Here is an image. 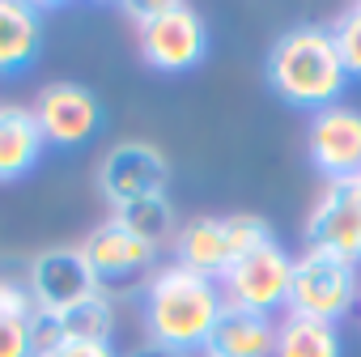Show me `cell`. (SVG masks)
<instances>
[{"instance_id": "6da1fadb", "label": "cell", "mask_w": 361, "mask_h": 357, "mask_svg": "<svg viewBox=\"0 0 361 357\" xmlns=\"http://www.w3.org/2000/svg\"><path fill=\"white\" fill-rule=\"evenodd\" d=\"M226 310L221 285L188 272L178 264H157L140 285V323L145 344H157L178 357H200L217 319Z\"/></svg>"}, {"instance_id": "7a4b0ae2", "label": "cell", "mask_w": 361, "mask_h": 357, "mask_svg": "<svg viewBox=\"0 0 361 357\" xmlns=\"http://www.w3.org/2000/svg\"><path fill=\"white\" fill-rule=\"evenodd\" d=\"M264 81L285 107L310 111V115L340 107L353 85L344 73V60L336 52L331 26H323V22H298L281 39H272V47L264 56Z\"/></svg>"}, {"instance_id": "3957f363", "label": "cell", "mask_w": 361, "mask_h": 357, "mask_svg": "<svg viewBox=\"0 0 361 357\" xmlns=\"http://www.w3.org/2000/svg\"><path fill=\"white\" fill-rule=\"evenodd\" d=\"M123 18L136 26L140 60L153 73L178 77L209 60L213 30L209 18L188 0H157V5H123Z\"/></svg>"}, {"instance_id": "277c9868", "label": "cell", "mask_w": 361, "mask_h": 357, "mask_svg": "<svg viewBox=\"0 0 361 357\" xmlns=\"http://www.w3.org/2000/svg\"><path fill=\"white\" fill-rule=\"evenodd\" d=\"M361 302V268L327 255V251H302L293 255V277H289V298L285 310L319 323H344Z\"/></svg>"}, {"instance_id": "5b68a950", "label": "cell", "mask_w": 361, "mask_h": 357, "mask_svg": "<svg viewBox=\"0 0 361 357\" xmlns=\"http://www.w3.org/2000/svg\"><path fill=\"white\" fill-rule=\"evenodd\" d=\"M94 188L111 213H123L149 196H166L170 157L149 140H119L94 166Z\"/></svg>"}, {"instance_id": "8992f818", "label": "cell", "mask_w": 361, "mask_h": 357, "mask_svg": "<svg viewBox=\"0 0 361 357\" xmlns=\"http://www.w3.org/2000/svg\"><path fill=\"white\" fill-rule=\"evenodd\" d=\"M30 115L47 140V149H81L102 132V98L81 85V81H47L35 102Z\"/></svg>"}, {"instance_id": "52a82bcc", "label": "cell", "mask_w": 361, "mask_h": 357, "mask_svg": "<svg viewBox=\"0 0 361 357\" xmlns=\"http://www.w3.org/2000/svg\"><path fill=\"white\" fill-rule=\"evenodd\" d=\"M289 277H293V255L281 243H268V247H255V251L230 260V268L221 272L217 285H221L226 306L272 315L289 298Z\"/></svg>"}, {"instance_id": "ba28073f", "label": "cell", "mask_w": 361, "mask_h": 357, "mask_svg": "<svg viewBox=\"0 0 361 357\" xmlns=\"http://www.w3.org/2000/svg\"><path fill=\"white\" fill-rule=\"evenodd\" d=\"M302 238L310 251H327L361 268V183L357 178H327L306 213Z\"/></svg>"}, {"instance_id": "9c48e42d", "label": "cell", "mask_w": 361, "mask_h": 357, "mask_svg": "<svg viewBox=\"0 0 361 357\" xmlns=\"http://www.w3.org/2000/svg\"><path fill=\"white\" fill-rule=\"evenodd\" d=\"M26 289L35 298V310H56V315H64L77 302L102 294V285H98L81 247H47V251L30 255Z\"/></svg>"}, {"instance_id": "30bf717a", "label": "cell", "mask_w": 361, "mask_h": 357, "mask_svg": "<svg viewBox=\"0 0 361 357\" xmlns=\"http://www.w3.org/2000/svg\"><path fill=\"white\" fill-rule=\"evenodd\" d=\"M306 157L327 178H357L361 174V111L357 107H327L314 111L306 123Z\"/></svg>"}, {"instance_id": "8fae6325", "label": "cell", "mask_w": 361, "mask_h": 357, "mask_svg": "<svg viewBox=\"0 0 361 357\" xmlns=\"http://www.w3.org/2000/svg\"><path fill=\"white\" fill-rule=\"evenodd\" d=\"M81 251H85L90 268H94L98 285H123V281L149 277V272L157 268V247H149V243H145L123 217H115V213H111L106 222H98V226L85 234Z\"/></svg>"}, {"instance_id": "7c38bea8", "label": "cell", "mask_w": 361, "mask_h": 357, "mask_svg": "<svg viewBox=\"0 0 361 357\" xmlns=\"http://www.w3.org/2000/svg\"><path fill=\"white\" fill-rule=\"evenodd\" d=\"M43 9L22 0H0V77H18L39 64L43 56Z\"/></svg>"}, {"instance_id": "4fadbf2b", "label": "cell", "mask_w": 361, "mask_h": 357, "mask_svg": "<svg viewBox=\"0 0 361 357\" xmlns=\"http://www.w3.org/2000/svg\"><path fill=\"white\" fill-rule=\"evenodd\" d=\"M174 264L188 268V272H200L209 281H221V272L230 268V243H226V217H213V213H200L192 222L178 226L174 234Z\"/></svg>"}, {"instance_id": "5bb4252c", "label": "cell", "mask_w": 361, "mask_h": 357, "mask_svg": "<svg viewBox=\"0 0 361 357\" xmlns=\"http://www.w3.org/2000/svg\"><path fill=\"white\" fill-rule=\"evenodd\" d=\"M47 153V140L30 115V107H0V183H18V178L35 174Z\"/></svg>"}, {"instance_id": "9a60e30c", "label": "cell", "mask_w": 361, "mask_h": 357, "mask_svg": "<svg viewBox=\"0 0 361 357\" xmlns=\"http://www.w3.org/2000/svg\"><path fill=\"white\" fill-rule=\"evenodd\" d=\"M272 349H276V319L238 310V306L221 310V319L204 344L209 357H272Z\"/></svg>"}, {"instance_id": "2e32d148", "label": "cell", "mask_w": 361, "mask_h": 357, "mask_svg": "<svg viewBox=\"0 0 361 357\" xmlns=\"http://www.w3.org/2000/svg\"><path fill=\"white\" fill-rule=\"evenodd\" d=\"M272 357H344V336L336 323L285 315L276 323V349Z\"/></svg>"}, {"instance_id": "e0dca14e", "label": "cell", "mask_w": 361, "mask_h": 357, "mask_svg": "<svg viewBox=\"0 0 361 357\" xmlns=\"http://www.w3.org/2000/svg\"><path fill=\"white\" fill-rule=\"evenodd\" d=\"M60 323H64V340H111L115 344V323H119L115 298L111 294H94V298L77 302L73 310H64Z\"/></svg>"}, {"instance_id": "ac0fdd59", "label": "cell", "mask_w": 361, "mask_h": 357, "mask_svg": "<svg viewBox=\"0 0 361 357\" xmlns=\"http://www.w3.org/2000/svg\"><path fill=\"white\" fill-rule=\"evenodd\" d=\"M115 217H123L149 247H166V243H174V234H178V209H174V200L170 196H149V200H140V205H132V209H123V213H115Z\"/></svg>"}, {"instance_id": "d6986e66", "label": "cell", "mask_w": 361, "mask_h": 357, "mask_svg": "<svg viewBox=\"0 0 361 357\" xmlns=\"http://www.w3.org/2000/svg\"><path fill=\"white\" fill-rule=\"evenodd\" d=\"M226 243H230V260H238V255H247L255 247L276 243V230L259 213H230L226 217Z\"/></svg>"}, {"instance_id": "ffe728a7", "label": "cell", "mask_w": 361, "mask_h": 357, "mask_svg": "<svg viewBox=\"0 0 361 357\" xmlns=\"http://www.w3.org/2000/svg\"><path fill=\"white\" fill-rule=\"evenodd\" d=\"M327 26H331V39H336V52L344 60L348 81H361V5L340 9Z\"/></svg>"}, {"instance_id": "44dd1931", "label": "cell", "mask_w": 361, "mask_h": 357, "mask_svg": "<svg viewBox=\"0 0 361 357\" xmlns=\"http://www.w3.org/2000/svg\"><path fill=\"white\" fill-rule=\"evenodd\" d=\"M0 357H35V344H30V319L0 315Z\"/></svg>"}, {"instance_id": "7402d4cb", "label": "cell", "mask_w": 361, "mask_h": 357, "mask_svg": "<svg viewBox=\"0 0 361 357\" xmlns=\"http://www.w3.org/2000/svg\"><path fill=\"white\" fill-rule=\"evenodd\" d=\"M47 357H123L111 340H64L60 349H51Z\"/></svg>"}, {"instance_id": "603a6c76", "label": "cell", "mask_w": 361, "mask_h": 357, "mask_svg": "<svg viewBox=\"0 0 361 357\" xmlns=\"http://www.w3.org/2000/svg\"><path fill=\"white\" fill-rule=\"evenodd\" d=\"M123 357H178V353H166V349H157V344H140V349H132V353H123Z\"/></svg>"}, {"instance_id": "cb8c5ba5", "label": "cell", "mask_w": 361, "mask_h": 357, "mask_svg": "<svg viewBox=\"0 0 361 357\" xmlns=\"http://www.w3.org/2000/svg\"><path fill=\"white\" fill-rule=\"evenodd\" d=\"M357 183H361V174H357Z\"/></svg>"}, {"instance_id": "d4e9b609", "label": "cell", "mask_w": 361, "mask_h": 357, "mask_svg": "<svg viewBox=\"0 0 361 357\" xmlns=\"http://www.w3.org/2000/svg\"><path fill=\"white\" fill-rule=\"evenodd\" d=\"M200 357H209V353H200Z\"/></svg>"}]
</instances>
